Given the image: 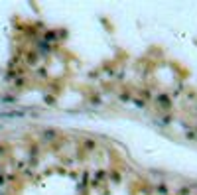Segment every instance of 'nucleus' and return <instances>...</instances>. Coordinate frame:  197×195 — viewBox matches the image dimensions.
Here are the masks:
<instances>
[{
  "instance_id": "8",
  "label": "nucleus",
  "mask_w": 197,
  "mask_h": 195,
  "mask_svg": "<svg viewBox=\"0 0 197 195\" xmlns=\"http://www.w3.org/2000/svg\"><path fill=\"white\" fill-rule=\"evenodd\" d=\"M185 136H187V138H193V140H197V136H195V134H193V132H189V130L185 132Z\"/></svg>"
},
{
  "instance_id": "2",
  "label": "nucleus",
  "mask_w": 197,
  "mask_h": 195,
  "mask_svg": "<svg viewBox=\"0 0 197 195\" xmlns=\"http://www.w3.org/2000/svg\"><path fill=\"white\" fill-rule=\"evenodd\" d=\"M57 134L53 132V130H49V132H44V138H47V140H51V138H55Z\"/></svg>"
},
{
  "instance_id": "4",
  "label": "nucleus",
  "mask_w": 197,
  "mask_h": 195,
  "mask_svg": "<svg viewBox=\"0 0 197 195\" xmlns=\"http://www.w3.org/2000/svg\"><path fill=\"white\" fill-rule=\"evenodd\" d=\"M39 49H41V51H49V44L41 41V44H39Z\"/></svg>"
},
{
  "instance_id": "6",
  "label": "nucleus",
  "mask_w": 197,
  "mask_h": 195,
  "mask_svg": "<svg viewBox=\"0 0 197 195\" xmlns=\"http://www.w3.org/2000/svg\"><path fill=\"white\" fill-rule=\"evenodd\" d=\"M47 39H51V41H55V34H53V32L46 34V41H47Z\"/></svg>"
},
{
  "instance_id": "9",
  "label": "nucleus",
  "mask_w": 197,
  "mask_h": 195,
  "mask_svg": "<svg viewBox=\"0 0 197 195\" xmlns=\"http://www.w3.org/2000/svg\"><path fill=\"white\" fill-rule=\"evenodd\" d=\"M2 181H4V177H2V176H0V183H2Z\"/></svg>"
},
{
  "instance_id": "5",
  "label": "nucleus",
  "mask_w": 197,
  "mask_h": 195,
  "mask_svg": "<svg viewBox=\"0 0 197 195\" xmlns=\"http://www.w3.org/2000/svg\"><path fill=\"white\" fill-rule=\"evenodd\" d=\"M85 148L87 150H93V148H95V144H93L91 140H85Z\"/></svg>"
},
{
  "instance_id": "3",
  "label": "nucleus",
  "mask_w": 197,
  "mask_h": 195,
  "mask_svg": "<svg viewBox=\"0 0 197 195\" xmlns=\"http://www.w3.org/2000/svg\"><path fill=\"white\" fill-rule=\"evenodd\" d=\"M158 191H160V193H162V195H168V187H166V185H158Z\"/></svg>"
},
{
  "instance_id": "7",
  "label": "nucleus",
  "mask_w": 197,
  "mask_h": 195,
  "mask_svg": "<svg viewBox=\"0 0 197 195\" xmlns=\"http://www.w3.org/2000/svg\"><path fill=\"white\" fill-rule=\"evenodd\" d=\"M28 63H30V65H36V55H28Z\"/></svg>"
},
{
  "instance_id": "1",
  "label": "nucleus",
  "mask_w": 197,
  "mask_h": 195,
  "mask_svg": "<svg viewBox=\"0 0 197 195\" xmlns=\"http://www.w3.org/2000/svg\"><path fill=\"white\" fill-rule=\"evenodd\" d=\"M156 103H160L162 106H166V109H168V106H170V97H168V95H158V97H156Z\"/></svg>"
}]
</instances>
